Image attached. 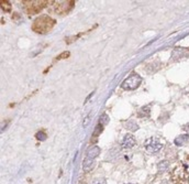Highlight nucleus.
Returning a JSON list of instances; mask_svg holds the SVG:
<instances>
[{
	"label": "nucleus",
	"instance_id": "obj_1",
	"mask_svg": "<svg viewBox=\"0 0 189 184\" xmlns=\"http://www.w3.org/2000/svg\"><path fill=\"white\" fill-rule=\"evenodd\" d=\"M54 25H55V21L52 18H50L48 15H41L34 20L32 24V30L40 34H44L52 30Z\"/></svg>",
	"mask_w": 189,
	"mask_h": 184
},
{
	"label": "nucleus",
	"instance_id": "obj_2",
	"mask_svg": "<svg viewBox=\"0 0 189 184\" xmlns=\"http://www.w3.org/2000/svg\"><path fill=\"white\" fill-rule=\"evenodd\" d=\"M142 83V77L136 73H132L131 75L126 77L121 84V87L125 91H133L136 89L141 85Z\"/></svg>",
	"mask_w": 189,
	"mask_h": 184
},
{
	"label": "nucleus",
	"instance_id": "obj_3",
	"mask_svg": "<svg viewBox=\"0 0 189 184\" xmlns=\"http://www.w3.org/2000/svg\"><path fill=\"white\" fill-rule=\"evenodd\" d=\"M47 5V1L44 0H30V1H23V7L25 11L30 15L40 12L43 8Z\"/></svg>",
	"mask_w": 189,
	"mask_h": 184
},
{
	"label": "nucleus",
	"instance_id": "obj_4",
	"mask_svg": "<svg viewBox=\"0 0 189 184\" xmlns=\"http://www.w3.org/2000/svg\"><path fill=\"white\" fill-rule=\"evenodd\" d=\"M163 147H164V144L162 143L159 140H157L156 138H150L145 142V149L150 153H156V152L161 151Z\"/></svg>",
	"mask_w": 189,
	"mask_h": 184
},
{
	"label": "nucleus",
	"instance_id": "obj_5",
	"mask_svg": "<svg viewBox=\"0 0 189 184\" xmlns=\"http://www.w3.org/2000/svg\"><path fill=\"white\" fill-rule=\"evenodd\" d=\"M74 1H62V2H58L55 7V11L58 15H63V13H67L72 10L74 8Z\"/></svg>",
	"mask_w": 189,
	"mask_h": 184
},
{
	"label": "nucleus",
	"instance_id": "obj_6",
	"mask_svg": "<svg viewBox=\"0 0 189 184\" xmlns=\"http://www.w3.org/2000/svg\"><path fill=\"white\" fill-rule=\"evenodd\" d=\"M189 55V52L184 48H175L171 52V58L174 61L180 60L183 58H187Z\"/></svg>",
	"mask_w": 189,
	"mask_h": 184
},
{
	"label": "nucleus",
	"instance_id": "obj_7",
	"mask_svg": "<svg viewBox=\"0 0 189 184\" xmlns=\"http://www.w3.org/2000/svg\"><path fill=\"white\" fill-rule=\"evenodd\" d=\"M122 147L125 149H130L133 148L136 144V140L134 139V137L132 135H125L123 137V140H122Z\"/></svg>",
	"mask_w": 189,
	"mask_h": 184
},
{
	"label": "nucleus",
	"instance_id": "obj_8",
	"mask_svg": "<svg viewBox=\"0 0 189 184\" xmlns=\"http://www.w3.org/2000/svg\"><path fill=\"white\" fill-rule=\"evenodd\" d=\"M99 153H100V148L97 146H93L87 150V152H86V156L91 158V159H95V158H97V156H99Z\"/></svg>",
	"mask_w": 189,
	"mask_h": 184
},
{
	"label": "nucleus",
	"instance_id": "obj_9",
	"mask_svg": "<svg viewBox=\"0 0 189 184\" xmlns=\"http://www.w3.org/2000/svg\"><path fill=\"white\" fill-rule=\"evenodd\" d=\"M187 142H189L188 135H182V136H178L175 139V144H176V146H184Z\"/></svg>",
	"mask_w": 189,
	"mask_h": 184
},
{
	"label": "nucleus",
	"instance_id": "obj_10",
	"mask_svg": "<svg viewBox=\"0 0 189 184\" xmlns=\"http://www.w3.org/2000/svg\"><path fill=\"white\" fill-rule=\"evenodd\" d=\"M92 165H93V159L86 156L85 160H84V162H83V169L85 170V171H88L89 169H91V166Z\"/></svg>",
	"mask_w": 189,
	"mask_h": 184
},
{
	"label": "nucleus",
	"instance_id": "obj_11",
	"mask_svg": "<svg viewBox=\"0 0 189 184\" xmlns=\"http://www.w3.org/2000/svg\"><path fill=\"white\" fill-rule=\"evenodd\" d=\"M125 129H128V130H130V131H136L139 129V126H138V124L134 122L133 120H129L125 122Z\"/></svg>",
	"mask_w": 189,
	"mask_h": 184
},
{
	"label": "nucleus",
	"instance_id": "obj_12",
	"mask_svg": "<svg viewBox=\"0 0 189 184\" xmlns=\"http://www.w3.org/2000/svg\"><path fill=\"white\" fill-rule=\"evenodd\" d=\"M0 5H1V9L5 12H10L11 11V3L9 1H7V0H1Z\"/></svg>",
	"mask_w": 189,
	"mask_h": 184
},
{
	"label": "nucleus",
	"instance_id": "obj_13",
	"mask_svg": "<svg viewBox=\"0 0 189 184\" xmlns=\"http://www.w3.org/2000/svg\"><path fill=\"white\" fill-rule=\"evenodd\" d=\"M168 166H169L168 162H167V161H162V162H159V163L157 164V169H158V171H161V172H165V171H167Z\"/></svg>",
	"mask_w": 189,
	"mask_h": 184
},
{
	"label": "nucleus",
	"instance_id": "obj_14",
	"mask_svg": "<svg viewBox=\"0 0 189 184\" xmlns=\"http://www.w3.org/2000/svg\"><path fill=\"white\" fill-rule=\"evenodd\" d=\"M139 117H149L150 116V108H149V106H146V107H142L141 109L139 110Z\"/></svg>",
	"mask_w": 189,
	"mask_h": 184
},
{
	"label": "nucleus",
	"instance_id": "obj_15",
	"mask_svg": "<svg viewBox=\"0 0 189 184\" xmlns=\"http://www.w3.org/2000/svg\"><path fill=\"white\" fill-rule=\"evenodd\" d=\"M46 134L44 132V131H39L38 134H36V138H38V140H40V141H44L46 139Z\"/></svg>",
	"mask_w": 189,
	"mask_h": 184
},
{
	"label": "nucleus",
	"instance_id": "obj_16",
	"mask_svg": "<svg viewBox=\"0 0 189 184\" xmlns=\"http://www.w3.org/2000/svg\"><path fill=\"white\" fill-rule=\"evenodd\" d=\"M109 121V117H108V115H106V113H104L102 116H101V118H100V121H99V124H101L102 126L104 125H106L107 122Z\"/></svg>",
	"mask_w": 189,
	"mask_h": 184
},
{
	"label": "nucleus",
	"instance_id": "obj_17",
	"mask_svg": "<svg viewBox=\"0 0 189 184\" xmlns=\"http://www.w3.org/2000/svg\"><path fill=\"white\" fill-rule=\"evenodd\" d=\"M90 115H87V116L85 117V119H84V121H83V127L84 128H87L88 127V125L90 124Z\"/></svg>",
	"mask_w": 189,
	"mask_h": 184
},
{
	"label": "nucleus",
	"instance_id": "obj_18",
	"mask_svg": "<svg viewBox=\"0 0 189 184\" xmlns=\"http://www.w3.org/2000/svg\"><path fill=\"white\" fill-rule=\"evenodd\" d=\"M91 184H107V181L105 179H95Z\"/></svg>",
	"mask_w": 189,
	"mask_h": 184
},
{
	"label": "nucleus",
	"instance_id": "obj_19",
	"mask_svg": "<svg viewBox=\"0 0 189 184\" xmlns=\"http://www.w3.org/2000/svg\"><path fill=\"white\" fill-rule=\"evenodd\" d=\"M102 129H104L102 125H101V124H98V125H97V128H96V130H95V132H93V136H97L98 134H100L101 131H102Z\"/></svg>",
	"mask_w": 189,
	"mask_h": 184
}]
</instances>
